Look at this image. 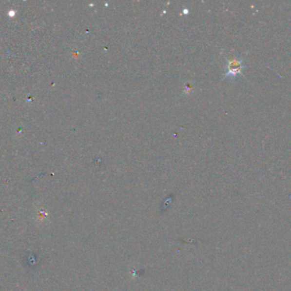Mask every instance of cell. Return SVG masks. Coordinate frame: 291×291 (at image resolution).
Instances as JSON below:
<instances>
[{"instance_id": "cell-1", "label": "cell", "mask_w": 291, "mask_h": 291, "mask_svg": "<svg viewBox=\"0 0 291 291\" xmlns=\"http://www.w3.org/2000/svg\"><path fill=\"white\" fill-rule=\"evenodd\" d=\"M245 68L244 60L241 58H233L228 61V73L226 77H237L238 75H243V70Z\"/></svg>"}]
</instances>
